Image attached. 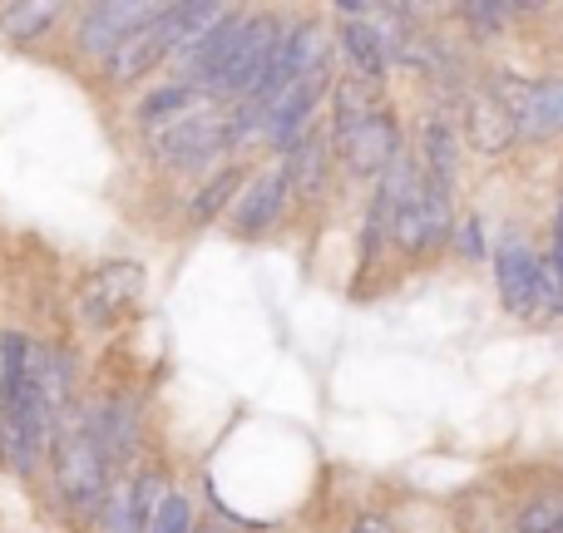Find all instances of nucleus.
Masks as SVG:
<instances>
[{
    "label": "nucleus",
    "instance_id": "nucleus-1",
    "mask_svg": "<svg viewBox=\"0 0 563 533\" xmlns=\"http://www.w3.org/2000/svg\"><path fill=\"white\" fill-rule=\"evenodd\" d=\"M331 148L341 154V164L361 178H380L390 168V158L400 154L396 119L386 114V104L376 99V85L346 75L331 95Z\"/></svg>",
    "mask_w": 563,
    "mask_h": 533
},
{
    "label": "nucleus",
    "instance_id": "nucleus-2",
    "mask_svg": "<svg viewBox=\"0 0 563 533\" xmlns=\"http://www.w3.org/2000/svg\"><path fill=\"white\" fill-rule=\"evenodd\" d=\"M495 287L505 311L529 321L563 317V277L549 257H539L519 233H505L495 247Z\"/></svg>",
    "mask_w": 563,
    "mask_h": 533
},
{
    "label": "nucleus",
    "instance_id": "nucleus-3",
    "mask_svg": "<svg viewBox=\"0 0 563 533\" xmlns=\"http://www.w3.org/2000/svg\"><path fill=\"white\" fill-rule=\"evenodd\" d=\"M49 469H55V489L75 514H99L114 485V465L99 449L89 420H59L55 445H49Z\"/></svg>",
    "mask_w": 563,
    "mask_h": 533
},
{
    "label": "nucleus",
    "instance_id": "nucleus-4",
    "mask_svg": "<svg viewBox=\"0 0 563 533\" xmlns=\"http://www.w3.org/2000/svg\"><path fill=\"white\" fill-rule=\"evenodd\" d=\"M489 95L505 104V114L515 119V134L519 138H549V134H563V75H509L499 69L489 79Z\"/></svg>",
    "mask_w": 563,
    "mask_h": 533
},
{
    "label": "nucleus",
    "instance_id": "nucleus-5",
    "mask_svg": "<svg viewBox=\"0 0 563 533\" xmlns=\"http://www.w3.org/2000/svg\"><path fill=\"white\" fill-rule=\"evenodd\" d=\"M158 154V164L174 168V174H203V168H213L218 158L233 148V129H228V114H218V109H208V114L188 119V124L168 129V134L148 138Z\"/></svg>",
    "mask_w": 563,
    "mask_h": 533
},
{
    "label": "nucleus",
    "instance_id": "nucleus-6",
    "mask_svg": "<svg viewBox=\"0 0 563 533\" xmlns=\"http://www.w3.org/2000/svg\"><path fill=\"white\" fill-rule=\"evenodd\" d=\"M282 40H287V25H282L277 15H253V20H247V35L238 40L233 59H228L223 75H218L213 99H247V95H253V89L263 85L273 55L282 49Z\"/></svg>",
    "mask_w": 563,
    "mask_h": 533
},
{
    "label": "nucleus",
    "instance_id": "nucleus-7",
    "mask_svg": "<svg viewBox=\"0 0 563 533\" xmlns=\"http://www.w3.org/2000/svg\"><path fill=\"white\" fill-rule=\"evenodd\" d=\"M168 55H178V35H174V5H164L154 20H144L139 30H129L114 45V55L104 59L109 85H134V79L154 75Z\"/></svg>",
    "mask_w": 563,
    "mask_h": 533
},
{
    "label": "nucleus",
    "instance_id": "nucleus-8",
    "mask_svg": "<svg viewBox=\"0 0 563 533\" xmlns=\"http://www.w3.org/2000/svg\"><path fill=\"white\" fill-rule=\"evenodd\" d=\"M144 291V267L139 263H109L99 271H89V281L79 287V321L89 326H109L119 321Z\"/></svg>",
    "mask_w": 563,
    "mask_h": 533
},
{
    "label": "nucleus",
    "instance_id": "nucleus-9",
    "mask_svg": "<svg viewBox=\"0 0 563 533\" xmlns=\"http://www.w3.org/2000/svg\"><path fill=\"white\" fill-rule=\"evenodd\" d=\"M164 499H168V489H164L158 475L119 479V485H109V499L95 514V529L99 533H148V524H154V514H158Z\"/></svg>",
    "mask_w": 563,
    "mask_h": 533
},
{
    "label": "nucleus",
    "instance_id": "nucleus-10",
    "mask_svg": "<svg viewBox=\"0 0 563 533\" xmlns=\"http://www.w3.org/2000/svg\"><path fill=\"white\" fill-rule=\"evenodd\" d=\"M164 5H129V0H104V5H89L85 15H79V49L85 55H95L99 65H104L109 55H114V45L129 35V30H139L144 20H154Z\"/></svg>",
    "mask_w": 563,
    "mask_h": 533
},
{
    "label": "nucleus",
    "instance_id": "nucleus-11",
    "mask_svg": "<svg viewBox=\"0 0 563 533\" xmlns=\"http://www.w3.org/2000/svg\"><path fill=\"white\" fill-rule=\"evenodd\" d=\"M287 198H291V184H287V174H282V164L267 168V174H257L253 184H247L243 193L233 198V227L243 237L273 233L277 218L287 213Z\"/></svg>",
    "mask_w": 563,
    "mask_h": 533
},
{
    "label": "nucleus",
    "instance_id": "nucleus-12",
    "mask_svg": "<svg viewBox=\"0 0 563 533\" xmlns=\"http://www.w3.org/2000/svg\"><path fill=\"white\" fill-rule=\"evenodd\" d=\"M208 109H213V99H208L198 85H188V79H168V85H158L154 95L139 104V129H144L148 138H158V134H168V129L188 124V119L208 114Z\"/></svg>",
    "mask_w": 563,
    "mask_h": 533
},
{
    "label": "nucleus",
    "instance_id": "nucleus-13",
    "mask_svg": "<svg viewBox=\"0 0 563 533\" xmlns=\"http://www.w3.org/2000/svg\"><path fill=\"white\" fill-rule=\"evenodd\" d=\"M327 168H331V134H321V129L311 124L307 134L287 148L282 174H287V184L297 198H317L321 188H327Z\"/></svg>",
    "mask_w": 563,
    "mask_h": 533
},
{
    "label": "nucleus",
    "instance_id": "nucleus-14",
    "mask_svg": "<svg viewBox=\"0 0 563 533\" xmlns=\"http://www.w3.org/2000/svg\"><path fill=\"white\" fill-rule=\"evenodd\" d=\"M465 138L479 148L485 158H499L509 144H515V119L505 114V104H499L489 89H475V95L465 99Z\"/></svg>",
    "mask_w": 563,
    "mask_h": 533
},
{
    "label": "nucleus",
    "instance_id": "nucleus-15",
    "mask_svg": "<svg viewBox=\"0 0 563 533\" xmlns=\"http://www.w3.org/2000/svg\"><path fill=\"white\" fill-rule=\"evenodd\" d=\"M341 45H346V59H351V69H356V79H366V85L386 79L390 55H386V45H380L376 25L361 15V5H341Z\"/></svg>",
    "mask_w": 563,
    "mask_h": 533
},
{
    "label": "nucleus",
    "instance_id": "nucleus-16",
    "mask_svg": "<svg viewBox=\"0 0 563 533\" xmlns=\"http://www.w3.org/2000/svg\"><path fill=\"white\" fill-rule=\"evenodd\" d=\"M416 164H420V174H426L430 184L450 193L455 168H460V138H455V124H450V119L430 114L426 124H420V158Z\"/></svg>",
    "mask_w": 563,
    "mask_h": 533
},
{
    "label": "nucleus",
    "instance_id": "nucleus-17",
    "mask_svg": "<svg viewBox=\"0 0 563 533\" xmlns=\"http://www.w3.org/2000/svg\"><path fill=\"white\" fill-rule=\"evenodd\" d=\"M55 20H59L55 0H10V5H0V35L15 40V45H30V40H40Z\"/></svg>",
    "mask_w": 563,
    "mask_h": 533
},
{
    "label": "nucleus",
    "instance_id": "nucleus-18",
    "mask_svg": "<svg viewBox=\"0 0 563 533\" xmlns=\"http://www.w3.org/2000/svg\"><path fill=\"white\" fill-rule=\"evenodd\" d=\"M515 533H563V489H544L515 514Z\"/></svg>",
    "mask_w": 563,
    "mask_h": 533
},
{
    "label": "nucleus",
    "instance_id": "nucleus-19",
    "mask_svg": "<svg viewBox=\"0 0 563 533\" xmlns=\"http://www.w3.org/2000/svg\"><path fill=\"white\" fill-rule=\"evenodd\" d=\"M25 356H30V341L20 336V331H5V336H0V415L10 410V400H15V390H20Z\"/></svg>",
    "mask_w": 563,
    "mask_h": 533
},
{
    "label": "nucleus",
    "instance_id": "nucleus-20",
    "mask_svg": "<svg viewBox=\"0 0 563 533\" xmlns=\"http://www.w3.org/2000/svg\"><path fill=\"white\" fill-rule=\"evenodd\" d=\"M238 188H243V174H238V168H223V174H218V178H208V184H203V193L194 198V208H188V218H194V223H213V218H218V208H223L228 198L238 193Z\"/></svg>",
    "mask_w": 563,
    "mask_h": 533
},
{
    "label": "nucleus",
    "instance_id": "nucleus-21",
    "mask_svg": "<svg viewBox=\"0 0 563 533\" xmlns=\"http://www.w3.org/2000/svg\"><path fill=\"white\" fill-rule=\"evenodd\" d=\"M148 533H194V504H188L184 495H168L164 504H158Z\"/></svg>",
    "mask_w": 563,
    "mask_h": 533
},
{
    "label": "nucleus",
    "instance_id": "nucleus-22",
    "mask_svg": "<svg viewBox=\"0 0 563 533\" xmlns=\"http://www.w3.org/2000/svg\"><path fill=\"white\" fill-rule=\"evenodd\" d=\"M460 15L475 25L479 40H489L499 25H509V20H515V5H495V0H479V5H460Z\"/></svg>",
    "mask_w": 563,
    "mask_h": 533
},
{
    "label": "nucleus",
    "instance_id": "nucleus-23",
    "mask_svg": "<svg viewBox=\"0 0 563 533\" xmlns=\"http://www.w3.org/2000/svg\"><path fill=\"white\" fill-rule=\"evenodd\" d=\"M351 533H396V524H390L386 514H361L356 524H351Z\"/></svg>",
    "mask_w": 563,
    "mask_h": 533
},
{
    "label": "nucleus",
    "instance_id": "nucleus-24",
    "mask_svg": "<svg viewBox=\"0 0 563 533\" xmlns=\"http://www.w3.org/2000/svg\"><path fill=\"white\" fill-rule=\"evenodd\" d=\"M549 263H554L563 277V223H554V237H549Z\"/></svg>",
    "mask_w": 563,
    "mask_h": 533
},
{
    "label": "nucleus",
    "instance_id": "nucleus-25",
    "mask_svg": "<svg viewBox=\"0 0 563 533\" xmlns=\"http://www.w3.org/2000/svg\"><path fill=\"white\" fill-rule=\"evenodd\" d=\"M460 233H465V257H475L479 247H485V237H475V233H485V227H479V223H465V227H460Z\"/></svg>",
    "mask_w": 563,
    "mask_h": 533
}]
</instances>
